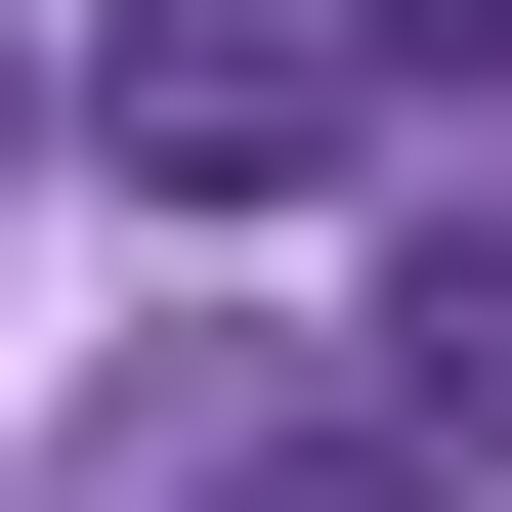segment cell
<instances>
[{"label":"cell","instance_id":"obj_4","mask_svg":"<svg viewBox=\"0 0 512 512\" xmlns=\"http://www.w3.org/2000/svg\"><path fill=\"white\" fill-rule=\"evenodd\" d=\"M342 86H512V0H342Z\"/></svg>","mask_w":512,"mask_h":512},{"label":"cell","instance_id":"obj_2","mask_svg":"<svg viewBox=\"0 0 512 512\" xmlns=\"http://www.w3.org/2000/svg\"><path fill=\"white\" fill-rule=\"evenodd\" d=\"M384 427H427V470H512V256H384Z\"/></svg>","mask_w":512,"mask_h":512},{"label":"cell","instance_id":"obj_1","mask_svg":"<svg viewBox=\"0 0 512 512\" xmlns=\"http://www.w3.org/2000/svg\"><path fill=\"white\" fill-rule=\"evenodd\" d=\"M342 171V0H128V214H299Z\"/></svg>","mask_w":512,"mask_h":512},{"label":"cell","instance_id":"obj_3","mask_svg":"<svg viewBox=\"0 0 512 512\" xmlns=\"http://www.w3.org/2000/svg\"><path fill=\"white\" fill-rule=\"evenodd\" d=\"M214 512H470V470H427V427H299V470H214Z\"/></svg>","mask_w":512,"mask_h":512},{"label":"cell","instance_id":"obj_5","mask_svg":"<svg viewBox=\"0 0 512 512\" xmlns=\"http://www.w3.org/2000/svg\"><path fill=\"white\" fill-rule=\"evenodd\" d=\"M0 171H43V43H0Z\"/></svg>","mask_w":512,"mask_h":512}]
</instances>
